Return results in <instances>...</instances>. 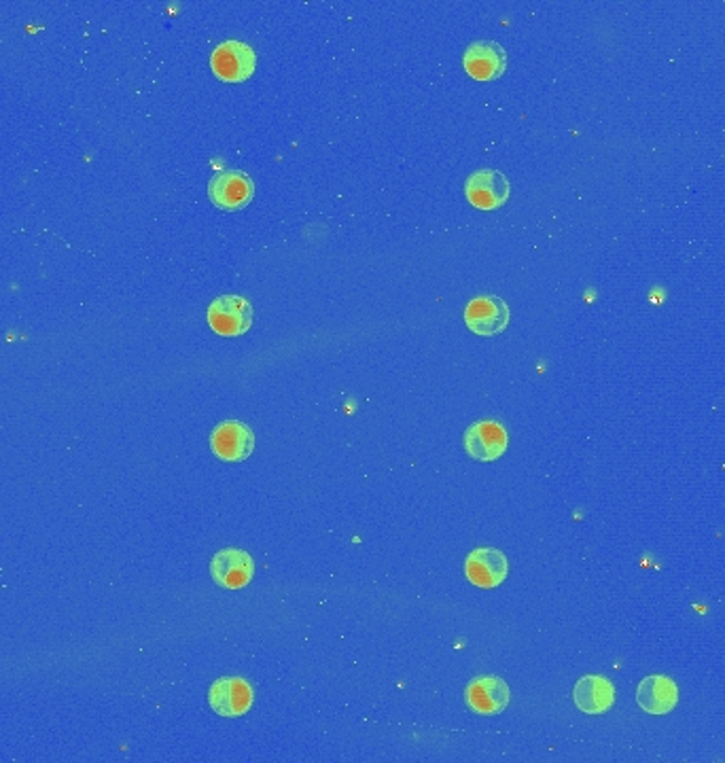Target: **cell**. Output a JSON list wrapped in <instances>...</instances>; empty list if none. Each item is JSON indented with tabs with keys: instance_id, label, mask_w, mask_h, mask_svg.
Returning a JSON list of instances; mask_svg holds the SVG:
<instances>
[{
	"instance_id": "cell-10",
	"label": "cell",
	"mask_w": 725,
	"mask_h": 763,
	"mask_svg": "<svg viewBox=\"0 0 725 763\" xmlns=\"http://www.w3.org/2000/svg\"><path fill=\"white\" fill-rule=\"evenodd\" d=\"M511 187L499 170H477L467 179L465 195L470 204L479 211H497L506 206Z\"/></svg>"
},
{
	"instance_id": "cell-13",
	"label": "cell",
	"mask_w": 725,
	"mask_h": 763,
	"mask_svg": "<svg viewBox=\"0 0 725 763\" xmlns=\"http://www.w3.org/2000/svg\"><path fill=\"white\" fill-rule=\"evenodd\" d=\"M639 706L650 715H668L679 702L677 683L664 675L645 677L637 690Z\"/></svg>"
},
{
	"instance_id": "cell-8",
	"label": "cell",
	"mask_w": 725,
	"mask_h": 763,
	"mask_svg": "<svg viewBox=\"0 0 725 763\" xmlns=\"http://www.w3.org/2000/svg\"><path fill=\"white\" fill-rule=\"evenodd\" d=\"M211 575L225 589H242L253 580V558L242 549L225 547L213 556Z\"/></svg>"
},
{
	"instance_id": "cell-6",
	"label": "cell",
	"mask_w": 725,
	"mask_h": 763,
	"mask_svg": "<svg viewBox=\"0 0 725 763\" xmlns=\"http://www.w3.org/2000/svg\"><path fill=\"white\" fill-rule=\"evenodd\" d=\"M209 702L221 717H242L253 706V688L242 677H223L209 691Z\"/></svg>"
},
{
	"instance_id": "cell-3",
	"label": "cell",
	"mask_w": 725,
	"mask_h": 763,
	"mask_svg": "<svg viewBox=\"0 0 725 763\" xmlns=\"http://www.w3.org/2000/svg\"><path fill=\"white\" fill-rule=\"evenodd\" d=\"M253 195V181L242 170H223L209 182V198L221 211H242Z\"/></svg>"
},
{
	"instance_id": "cell-7",
	"label": "cell",
	"mask_w": 725,
	"mask_h": 763,
	"mask_svg": "<svg viewBox=\"0 0 725 763\" xmlns=\"http://www.w3.org/2000/svg\"><path fill=\"white\" fill-rule=\"evenodd\" d=\"M463 441L472 458L482 463H492L501 458L508 450V431L497 420H479L467 429Z\"/></svg>"
},
{
	"instance_id": "cell-5",
	"label": "cell",
	"mask_w": 725,
	"mask_h": 763,
	"mask_svg": "<svg viewBox=\"0 0 725 763\" xmlns=\"http://www.w3.org/2000/svg\"><path fill=\"white\" fill-rule=\"evenodd\" d=\"M465 325L482 337L503 333L509 325L508 303L495 295L473 297L465 308Z\"/></svg>"
},
{
	"instance_id": "cell-4",
	"label": "cell",
	"mask_w": 725,
	"mask_h": 763,
	"mask_svg": "<svg viewBox=\"0 0 725 763\" xmlns=\"http://www.w3.org/2000/svg\"><path fill=\"white\" fill-rule=\"evenodd\" d=\"M211 450L221 461L242 463L253 454V431L240 420H225L211 433Z\"/></svg>"
},
{
	"instance_id": "cell-14",
	"label": "cell",
	"mask_w": 725,
	"mask_h": 763,
	"mask_svg": "<svg viewBox=\"0 0 725 763\" xmlns=\"http://www.w3.org/2000/svg\"><path fill=\"white\" fill-rule=\"evenodd\" d=\"M573 698H575V704L581 713L603 715L616 702V688L607 677L587 675L578 681Z\"/></svg>"
},
{
	"instance_id": "cell-11",
	"label": "cell",
	"mask_w": 725,
	"mask_h": 763,
	"mask_svg": "<svg viewBox=\"0 0 725 763\" xmlns=\"http://www.w3.org/2000/svg\"><path fill=\"white\" fill-rule=\"evenodd\" d=\"M463 67L477 81H495L508 69V53L499 43L477 40L467 47Z\"/></svg>"
},
{
	"instance_id": "cell-12",
	"label": "cell",
	"mask_w": 725,
	"mask_h": 763,
	"mask_svg": "<svg viewBox=\"0 0 725 763\" xmlns=\"http://www.w3.org/2000/svg\"><path fill=\"white\" fill-rule=\"evenodd\" d=\"M509 698L508 683L499 677H477L465 691V700L473 713L486 717L503 713L508 708Z\"/></svg>"
},
{
	"instance_id": "cell-2",
	"label": "cell",
	"mask_w": 725,
	"mask_h": 763,
	"mask_svg": "<svg viewBox=\"0 0 725 763\" xmlns=\"http://www.w3.org/2000/svg\"><path fill=\"white\" fill-rule=\"evenodd\" d=\"M257 56L247 43L225 40L218 43L211 56V69L221 81L242 83L254 73Z\"/></svg>"
},
{
	"instance_id": "cell-9",
	"label": "cell",
	"mask_w": 725,
	"mask_h": 763,
	"mask_svg": "<svg viewBox=\"0 0 725 763\" xmlns=\"http://www.w3.org/2000/svg\"><path fill=\"white\" fill-rule=\"evenodd\" d=\"M508 558L497 547H477L465 560L467 580L482 587L492 589L508 580Z\"/></svg>"
},
{
	"instance_id": "cell-1",
	"label": "cell",
	"mask_w": 725,
	"mask_h": 763,
	"mask_svg": "<svg viewBox=\"0 0 725 763\" xmlns=\"http://www.w3.org/2000/svg\"><path fill=\"white\" fill-rule=\"evenodd\" d=\"M206 319L218 335L238 337L253 325V306L240 295H221L209 306Z\"/></svg>"
}]
</instances>
